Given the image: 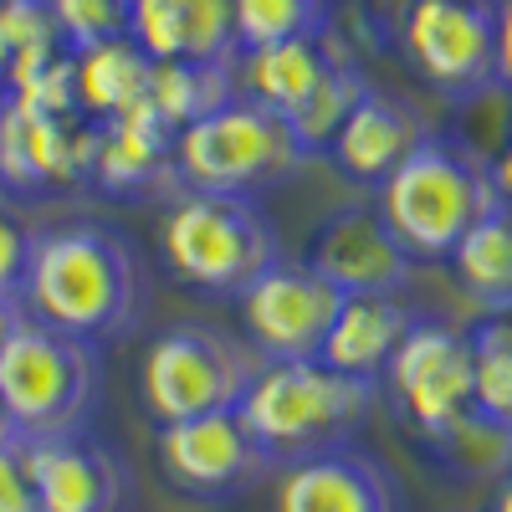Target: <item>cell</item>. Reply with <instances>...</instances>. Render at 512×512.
Returning a JSON list of instances; mask_svg holds the SVG:
<instances>
[{"label": "cell", "instance_id": "cell-1", "mask_svg": "<svg viewBox=\"0 0 512 512\" xmlns=\"http://www.w3.org/2000/svg\"><path fill=\"white\" fill-rule=\"evenodd\" d=\"M16 303L26 318L103 349L139 328L149 282L139 267V251L113 226L72 221L31 236Z\"/></svg>", "mask_w": 512, "mask_h": 512}, {"label": "cell", "instance_id": "cell-2", "mask_svg": "<svg viewBox=\"0 0 512 512\" xmlns=\"http://www.w3.org/2000/svg\"><path fill=\"white\" fill-rule=\"evenodd\" d=\"M502 200L492 159L451 134L420 139L390 175L374 185V210L410 262H446L456 241Z\"/></svg>", "mask_w": 512, "mask_h": 512}, {"label": "cell", "instance_id": "cell-3", "mask_svg": "<svg viewBox=\"0 0 512 512\" xmlns=\"http://www.w3.org/2000/svg\"><path fill=\"white\" fill-rule=\"evenodd\" d=\"M159 256L180 287L236 303L267 267L282 262V236L251 195L180 190L159 221Z\"/></svg>", "mask_w": 512, "mask_h": 512}, {"label": "cell", "instance_id": "cell-4", "mask_svg": "<svg viewBox=\"0 0 512 512\" xmlns=\"http://www.w3.org/2000/svg\"><path fill=\"white\" fill-rule=\"evenodd\" d=\"M374 390L379 384L349 379L323 359H262L236 415L251 425L272 466H287L344 446L374 410Z\"/></svg>", "mask_w": 512, "mask_h": 512}, {"label": "cell", "instance_id": "cell-5", "mask_svg": "<svg viewBox=\"0 0 512 512\" xmlns=\"http://www.w3.org/2000/svg\"><path fill=\"white\" fill-rule=\"evenodd\" d=\"M103 395V349L21 313L0 344V400L21 441H62L88 431Z\"/></svg>", "mask_w": 512, "mask_h": 512}, {"label": "cell", "instance_id": "cell-6", "mask_svg": "<svg viewBox=\"0 0 512 512\" xmlns=\"http://www.w3.org/2000/svg\"><path fill=\"white\" fill-rule=\"evenodd\" d=\"M308 164L292 123L262 103L231 98L175 134V185L205 195H251L287 185Z\"/></svg>", "mask_w": 512, "mask_h": 512}, {"label": "cell", "instance_id": "cell-7", "mask_svg": "<svg viewBox=\"0 0 512 512\" xmlns=\"http://www.w3.org/2000/svg\"><path fill=\"white\" fill-rule=\"evenodd\" d=\"M256 369H262V354L241 333H226L216 323H175L149 338L139 359V395L154 425L216 415L241 405Z\"/></svg>", "mask_w": 512, "mask_h": 512}, {"label": "cell", "instance_id": "cell-8", "mask_svg": "<svg viewBox=\"0 0 512 512\" xmlns=\"http://www.w3.org/2000/svg\"><path fill=\"white\" fill-rule=\"evenodd\" d=\"M395 47L431 93L477 103L497 88V0H410Z\"/></svg>", "mask_w": 512, "mask_h": 512}, {"label": "cell", "instance_id": "cell-9", "mask_svg": "<svg viewBox=\"0 0 512 512\" xmlns=\"http://www.w3.org/2000/svg\"><path fill=\"white\" fill-rule=\"evenodd\" d=\"M164 482L195 502H231L272 472V456L236 410L169 420L154 436Z\"/></svg>", "mask_w": 512, "mask_h": 512}, {"label": "cell", "instance_id": "cell-10", "mask_svg": "<svg viewBox=\"0 0 512 512\" xmlns=\"http://www.w3.org/2000/svg\"><path fill=\"white\" fill-rule=\"evenodd\" d=\"M379 384L390 390V405L415 436L441 431L446 420L472 410V333L415 318L384 364Z\"/></svg>", "mask_w": 512, "mask_h": 512}, {"label": "cell", "instance_id": "cell-11", "mask_svg": "<svg viewBox=\"0 0 512 512\" xmlns=\"http://www.w3.org/2000/svg\"><path fill=\"white\" fill-rule=\"evenodd\" d=\"M241 338L262 359H318L323 338L344 308V292L328 277H318L308 262H282L267 267L241 297Z\"/></svg>", "mask_w": 512, "mask_h": 512}, {"label": "cell", "instance_id": "cell-12", "mask_svg": "<svg viewBox=\"0 0 512 512\" xmlns=\"http://www.w3.org/2000/svg\"><path fill=\"white\" fill-rule=\"evenodd\" d=\"M98 164V123L93 118H52L0 93V195L36 190H82L93 185Z\"/></svg>", "mask_w": 512, "mask_h": 512}, {"label": "cell", "instance_id": "cell-13", "mask_svg": "<svg viewBox=\"0 0 512 512\" xmlns=\"http://www.w3.org/2000/svg\"><path fill=\"white\" fill-rule=\"evenodd\" d=\"M308 267L344 297H400L415 277L410 251L390 236L374 205H344L318 226Z\"/></svg>", "mask_w": 512, "mask_h": 512}, {"label": "cell", "instance_id": "cell-14", "mask_svg": "<svg viewBox=\"0 0 512 512\" xmlns=\"http://www.w3.org/2000/svg\"><path fill=\"white\" fill-rule=\"evenodd\" d=\"M272 512H405V502L390 466L344 441L318 456L287 461Z\"/></svg>", "mask_w": 512, "mask_h": 512}, {"label": "cell", "instance_id": "cell-15", "mask_svg": "<svg viewBox=\"0 0 512 512\" xmlns=\"http://www.w3.org/2000/svg\"><path fill=\"white\" fill-rule=\"evenodd\" d=\"M31 482L41 512H128L134 507V472L128 461L93 436L26 441Z\"/></svg>", "mask_w": 512, "mask_h": 512}, {"label": "cell", "instance_id": "cell-16", "mask_svg": "<svg viewBox=\"0 0 512 512\" xmlns=\"http://www.w3.org/2000/svg\"><path fill=\"white\" fill-rule=\"evenodd\" d=\"M93 190L113 200H149L175 190V128H169L149 98L123 108L118 118L98 123V164H93Z\"/></svg>", "mask_w": 512, "mask_h": 512}, {"label": "cell", "instance_id": "cell-17", "mask_svg": "<svg viewBox=\"0 0 512 512\" xmlns=\"http://www.w3.org/2000/svg\"><path fill=\"white\" fill-rule=\"evenodd\" d=\"M431 134H436L431 118H425L410 98L384 93V88H369V93L354 103V113L344 118V128L333 134V144H328L323 154L333 159V169H338L349 185L374 190L420 139H431Z\"/></svg>", "mask_w": 512, "mask_h": 512}, {"label": "cell", "instance_id": "cell-18", "mask_svg": "<svg viewBox=\"0 0 512 512\" xmlns=\"http://www.w3.org/2000/svg\"><path fill=\"white\" fill-rule=\"evenodd\" d=\"M128 36L149 62H236L231 0H134Z\"/></svg>", "mask_w": 512, "mask_h": 512}, {"label": "cell", "instance_id": "cell-19", "mask_svg": "<svg viewBox=\"0 0 512 512\" xmlns=\"http://www.w3.org/2000/svg\"><path fill=\"white\" fill-rule=\"evenodd\" d=\"M338 62H349V57L338 47V31L328 26L318 36H292V41H272V47L236 52L231 82H236V98L262 103V108L287 118Z\"/></svg>", "mask_w": 512, "mask_h": 512}, {"label": "cell", "instance_id": "cell-20", "mask_svg": "<svg viewBox=\"0 0 512 512\" xmlns=\"http://www.w3.org/2000/svg\"><path fill=\"white\" fill-rule=\"evenodd\" d=\"M415 323V308L405 297H344L318 359L349 379H364V384H379L390 354L400 349V338L410 333Z\"/></svg>", "mask_w": 512, "mask_h": 512}, {"label": "cell", "instance_id": "cell-21", "mask_svg": "<svg viewBox=\"0 0 512 512\" xmlns=\"http://www.w3.org/2000/svg\"><path fill=\"white\" fill-rule=\"evenodd\" d=\"M149 72L154 62L139 52L134 36H118V41H98V47H82L72 52V82H77V108L82 118L108 123L123 108H134L149 98Z\"/></svg>", "mask_w": 512, "mask_h": 512}, {"label": "cell", "instance_id": "cell-22", "mask_svg": "<svg viewBox=\"0 0 512 512\" xmlns=\"http://www.w3.org/2000/svg\"><path fill=\"white\" fill-rule=\"evenodd\" d=\"M456 287L472 297L477 308L502 313L512 308V200H497L487 216L456 241V251L446 256Z\"/></svg>", "mask_w": 512, "mask_h": 512}, {"label": "cell", "instance_id": "cell-23", "mask_svg": "<svg viewBox=\"0 0 512 512\" xmlns=\"http://www.w3.org/2000/svg\"><path fill=\"white\" fill-rule=\"evenodd\" d=\"M420 441L436 456L441 472H451L461 482H507L512 477V431L502 420L482 415L477 405L461 410L456 420H446L441 431L420 436Z\"/></svg>", "mask_w": 512, "mask_h": 512}, {"label": "cell", "instance_id": "cell-24", "mask_svg": "<svg viewBox=\"0 0 512 512\" xmlns=\"http://www.w3.org/2000/svg\"><path fill=\"white\" fill-rule=\"evenodd\" d=\"M231 98H236L231 62H154V72H149V108L175 134Z\"/></svg>", "mask_w": 512, "mask_h": 512}, {"label": "cell", "instance_id": "cell-25", "mask_svg": "<svg viewBox=\"0 0 512 512\" xmlns=\"http://www.w3.org/2000/svg\"><path fill=\"white\" fill-rule=\"evenodd\" d=\"M369 88H374V82H369L354 62H338V67L318 82V88H313L303 103H297V108L287 113L292 134H297V144L308 149V159H313V154H323V149L333 144V134L344 128V118L354 113V103H359Z\"/></svg>", "mask_w": 512, "mask_h": 512}, {"label": "cell", "instance_id": "cell-26", "mask_svg": "<svg viewBox=\"0 0 512 512\" xmlns=\"http://www.w3.org/2000/svg\"><path fill=\"white\" fill-rule=\"evenodd\" d=\"M236 47H272L292 36H318L333 26V0H231Z\"/></svg>", "mask_w": 512, "mask_h": 512}, {"label": "cell", "instance_id": "cell-27", "mask_svg": "<svg viewBox=\"0 0 512 512\" xmlns=\"http://www.w3.org/2000/svg\"><path fill=\"white\" fill-rule=\"evenodd\" d=\"M472 405L512 431V333L497 318L472 328Z\"/></svg>", "mask_w": 512, "mask_h": 512}, {"label": "cell", "instance_id": "cell-28", "mask_svg": "<svg viewBox=\"0 0 512 512\" xmlns=\"http://www.w3.org/2000/svg\"><path fill=\"white\" fill-rule=\"evenodd\" d=\"M47 6L72 52L128 36V16H134V0H47Z\"/></svg>", "mask_w": 512, "mask_h": 512}, {"label": "cell", "instance_id": "cell-29", "mask_svg": "<svg viewBox=\"0 0 512 512\" xmlns=\"http://www.w3.org/2000/svg\"><path fill=\"white\" fill-rule=\"evenodd\" d=\"M31 226L21 221V210L0 195V303L21 297V277H26V256H31Z\"/></svg>", "mask_w": 512, "mask_h": 512}, {"label": "cell", "instance_id": "cell-30", "mask_svg": "<svg viewBox=\"0 0 512 512\" xmlns=\"http://www.w3.org/2000/svg\"><path fill=\"white\" fill-rule=\"evenodd\" d=\"M0 512H41L26 441H6V446H0Z\"/></svg>", "mask_w": 512, "mask_h": 512}, {"label": "cell", "instance_id": "cell-31", "mask_svg": "<svg viewBox=\"0 0 512 512\" xmlns=\"http://www.w3.org/2000/svg\"><path fill=\"white\" fill-rule=\"evenodd\" d=\"M497 82L512 88V0L497 6Z\"/></svg>", "mask_w": 512, "mask_h": 512}, {"label": "cell", "instance_id": "cell-32", "mask_svg": "<svg viewBox=\"0 0 512 512\" xmlns=\"http://www.w3.org/2000/svg\"><path fill=\"white\" fill-rule=\"evenodd\" d=\"M492 180H497V190H502V200H512V139H507V149L492 159Z\"/></svg>", "mask_w": 512, "mask_h": 512}, {"label": "cell", "instance_id": "cell-33", "mask_svg": "<svg viewBox=\"0 0 512 512\" xmlns=\"http://www.w3.org/2000/svg\"><path fill=\"white\" fill-rule=\"evenodd\" d=\"M21 323V303H0V344H6V333Z\"/></svg>", "mask_w": 512, "mask_h": 512}, {"label": "cell", "instance_id": "cell-34", "mask_svg": "<svg viewBox=\"0 0 512 512\" xmlns=\"http://www.w3.org/2000/svg\"><path fill=\"white\" fill-rule=\"evenodd\" d=\"M11 77V36H6V21H0V88H6Z\"/></svg>", "mask_w": 512, "mask_h": 512}, {"label": "cell", "instance_id": "cell-35", "mask_svg": "<svg viewBox=\"0 0 512 512\" xmlns=\"http://www.w3.org/2000/svg\"><path fill=\"white\" fill-rule=\"evenodd\" d=\"M6 441H21V431H16V420L6 415V400H0V446Z\"/></svg>", "mask_w": 512, "mask_h": 512}, {"label": "cell", "instance_id": "cell-36", "mask_svg": "<svg viewBox=\"0 0 512 512\" xmlns=\"http://www.w3.org/2000/svg\"><path fill=\"white\" fill-rule=\"evenodd\" d=\"M492 512H512V477L497 487V502H492Z\"/></svg>", "mask_w": 512, "mask_h": 512}]
</instances>
